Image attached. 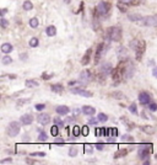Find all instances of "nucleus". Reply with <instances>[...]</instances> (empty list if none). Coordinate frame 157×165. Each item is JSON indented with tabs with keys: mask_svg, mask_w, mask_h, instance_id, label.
<instances>
[{
	"mask_svg": "<svg viewBox=\"0 0 157 165\" xmlns=\"http://www.w3.org/2000/svg\"><path fill=\"white\" fill-rule=\"evenodd\" d=\"M97 118L100 120V122H106L107 120H108V116L106 115V113H98V116H97Z\"/></svg>",
	"mask_w": 157,
	"mask_h": 165,
	"instance_id": "nucleus-34",
	"label": "nucleus"
},
{
	"mask_svg": "<svg viewBox=\"0 0 157 165\" xmlns=\"http://www.w3.org/2000/svg\"><path fill=\"white\" fill-rule=\"evenodd\" d=\"M20 129H21L20 128V123L16 122V121H12V122L9 123L8 129H6V133H8L9 137H16L20 133Z\"/></svg>",
	"mask_w": 157,
	"mask_h": 165,
	"instance_id": "nucleus-2",
	"label": "nucleus"
},
{
	"mask_svg": "<svg viewBox=\"0 0 157 165\" xmlns=\"http://www.w3.org/2000/svg\"><path fill=\"white\" fill-rule=\"evenodd\" d=\"M32 9H33V4L30 1V0H26V1L23 3V10L30 11V10H32Z\"/></svg>",
	"mask_w": 157,
	"mask_h": 165,
	"instance_id": "nucleus-28",
	"label": "nucleus"
},
{
	"mask_svg": "<svg viewBox=\"0 0 157 165\" xmlns=\"http://www.w3.org/2000/svg\"><path fill=\"white\" fill-rule=\"evenodd\" d=\"M76 154H77V148L76 147H71L69 149V155L70 156H76Z\"/></svg>",
	"mask_w": 157,
	"mask_h": 165,
	"instance_id": "nucleus-39",
	"label": "nucleus"
},
{
	"mask_svg": "<svg viewBox=\"0 0 157 165\" xmlns=\"http://www.w3.org/2000/svg\"><path fill=\"white\" fill-rule=\"evenodd\" d=\"M70 91L72 94H76V95H81V96H85V97H91L92 96V93H90L89 90H85L82 88H71Z\"/></svg>",
	"mask_w": 157,
	"mask_h": 165,
	"instance_id": "nucleus-6",
	"label": "nucleus"
},
{
	"mask_svg": "<svg viewBox=\"0 0 157 165\" xmlns=\"http://www.w3.org/2000/svg\"><path fill=\"white\" fill-rule=\"evenodd\" d=\"M151 148H152L151 144H148V145H147V144H142V145L139 148V150H137V155H139V158H140V159H147L148 155H150Z\"/></svg>",
	"mask_w": 157,
	"mask_h": 165,
	"instance_id": "nucleus-4",
	"label": "nucleus"
},
{
	"mask_svg": "<svg viewBox=\"0 0 157 165\" xmlns=\"http://www.w3.org/2000/svg\"><path fill=\"white\" fill-rule=\"evenodd\" d=\"M128 19L131 21V22H135V24H141V21H142V16L140 15V14H137V13H135V14H129L128 15Z\"/></svg>",
	"mask_w": 157,
	"mask_h": 165,
	"instance_id": "nucleus-14",
	"label": "nucleus"
},
{
	"mask_svg": "<svg viewBox=\"0 0 157 165\" xmlns=\"http://www.w3.org/2000/svg\"><path fill=\"white\" fill-rule=\"evenodd\" d=\"M54 123H55V124L60 128V129H61V128H64V122H63L60 118H58V117H56V118H54Z\"/></svg>",
	"mask_w": 157,
	"mask_h": 165,
	"instance_id": "nucleus-36",
	"label": "nucleus"
},
{
	"mask_svg": "<svg viewBox=\"0 0 157 165\" xmlns=\"http://www.w3.org/2000/svg\"><path fill=\"white\" fill-rule=\"evenodd\" d=\"M140 128H141L142 132H145V133H147V134H153V133L156 132L155 127H152V126H141Z\"/></svg>",
	"mask_w": 157,
	"mask_h": 165,
	"instance_id": "nucleus-21",
	"label": "nucleus"
},
{
	"mask_svg": "<svg viewBox=\"0 0 157 165\" xmlns=\"http://www.w3.org/2000/svg\"><path fill=\"white\" fill-rule=\"evenodd\" d=\"M126 154H128V149H120L119 151H117V153L114 154V159L122 158V156H124V155H126Z\"/></svg>",
	"mask_w": 157,
	"mask_h": 165,
	"instance_id": "nucleus-25",
	"label": "nucleus"
},
{
	"mask_svg": "<svg viewBox=\"0 0 157 165\" xmlns=\"http://www.w3.org/2000/svg\"><path fill=\"white\" fill-rule=\"evenodd\" d=\"M38 44H39V41H38V38H36V37H32V38L30 40V47L34 48V47H37Z\"/></svg>",
	"mask_w": 157,
	"mask_h": 165,
	"instance_id": "nucleus-30",
	"label": "nucleus"
},
{
	"mask_svg": "<svg viewBox=\"0 0 157 165\" xmlns=\"http://www.w3.org/2000/svg\"><path fill=\"white\" fill-rule=\"evenodd\" d=\"M81 134V128L78 127V126H75L74 128H72V136L74 137H78Z\"/></svg>",
	"mask_w": 157,
	"mask_h": 165,
	"instance_id": "nucleus-32",
	"label": "nucleus"
},
{
	"mask_svg": "<svg viewBox=\"0 0 157 165\" xmlns=\"http://www.w3.org/2000/svg\"><path fill=\"white\" fill-rule=\"evenodd\" d=\"M134 73H135L134 65H133L130 62H128V63H126V67H125V70H124V76L128 78V79H130V78L134 75Z\"/></svg>",
	"mask_w": 157,
	"mask_h": 165,
	"instance_id": "nucleus-11",
	"label": "nucleus"
},
{
	"mask_svg": "<svg viewBox=\"0 0 157 165\" xmlns=\"http://www.w3.org/2000/svg\"><path fill=\"white\" fill-rule=\"evenodd\" d=\"M50 89H52V91H53V93L61 94V93H63V90H64V86H63L61 84H53V85L50 86Z\"/></svg>",
	"mask_w": 157,
	"mask_h": 165,
	"instance_id": "nucleus-19",
	"label": "nucleus"
},
{
	"mask_svg": "<svg viewBox=\"0 0 157 165\" xmlns=\"http://www.w3.org/2000/svg\"><path fill=\"white\" fill-rule=\"evenodd\" d=\"M100 120L98 118H95V117H90V120H89V124H97V122H98Z\"/></svg>",
	"mask_w": 157,
	"mask_h": 165,
	"instance_id": "nucleus-44",
	"label": "nucleus"
},
{
	"mask_svg": "<svg viewBox=\"0 0 157 165\" xmlns=\"http://www.w3.org/2000/svg\"><path fill=\"white\" fill-rule=\"evenodd\" d=\"M47 139H48L47 133H45V132H43V131H39V134H38V140H39V142H45Z\"/></svg>",
	"mask_w": 157,
	"mask_h": 165,
	"instance_id": "nucleus-29",
	"label": "nucleus"
},
{
	"mask_svg": "<svg viewBox=\"0 0 157 165\" xmlns=\"http://www.w3.org/2000/svg\"><path fill=\"white\" fill-rule=\"evenodd\" d=\"M74 84H76V81H75V80H72V81H70V82H69V85H70V86H71V85H74Z\"/></svg>",
	"mask_w": 157,
	"mask_h": 165,
	"instance_id": "nucleus-57",
	"label": "nucleus"
},
{
	"mask_svg": "<svg viewBox=\"0 0 157 165\" xmlns=\"http://www.w3.org/2000/svg\"><path fill=\"white\" fill-rule=\"evenodd\" d=\"M148 110L152 111V112L157 111V104H155V102H150V104H148Z\"/></svg>",
	"mask_w": 157,
	"mask_h": 165,
	"instance_id": "nucleus-41",
	"label": "nucleus"
},
{
	"mask_svg": "<svg viewBox=\"0 0 157 165\" xmlns=\"http://www.w3.org/2000/svg\"><path fill=\"white\" fill-rule=\"evenodd\" d=\"M0 163H1V164H9V163H10V164H11V163H12V159H11V158H6V159H3Z\"/></svg>",
	"mask_w": 157,
	"mask_h": 165,
	"instance_id": "nucleus-48",
	"label": "nucleus"
},
{
	"mask_svg": "<svg viewBox=\"0 0 157 165\" xmlns=\"http://www.w3.org/2000/svg\"><path fill=\"white\" fill-rule=\"evenodd\" d=\"M38 24H39V21H38L37 17H32V19L28 21V25H30L32 28H36V27L38 26Z\"/></svg>",
	"mask_w": 157,
	"mask_h": 165,
	"instance_id": "nucleus-26",
	"label": "nucleus"
},
{
	"mask_svg": "<svg viewBox=\"0 0 157 165\" xmlns=\"http://www.w3.org/2000/svg\"><path fill=\"white\" fill-rule=\"evenodd\" d=\"M45 109V105L44 104H37L36 105V110L37 111H42V110H44Z\"/></svg>",
	"mask_w": 157,
	"mask_h": 165,
	"instance_id": "nucleus-45",
	"label": "nucleus"
},
{
	"mask_svg": "<svg viewBox=\"0 0 157 165\" xmlns=\"http://www.w3.org/2000/svg\"><path fill=\"white\" fill-rule=\"evenodd\" d=\"M55 111H56L58 115L64 116V115H67V113L70 112V109H69L67 106H65V105H59V106H56Z\"/></svg>",
	"mask_w": 157,
	"mask_h": 165,
	"instance_id": "nucleus-16",
	"label": "nucleus"
},
{
	"mask_svg": "<svg viewBox=\"0 0 157 165\" xmlns=\"http://www.w3.org/2000/svg\"><path fill=\"white\" fill-rule=\"evenodd\" d=\"M55 143H56V144H60V145H63V144H64V140H63L61 138H59L58 140H55Z\"/></svg>",
	"mask_w": 157,
	"mask_h": 165,
	"instance_id": "nucleus-52",
	"label": "nucleus"
},
{
	"mask_svg": "<svg viewBox=\"0 0 157 165\" xmlns=\"http://www.w3.org/2000/svg\"><path fill=\"white\" fill-rule=\"evenodd\" d=\"M112 71H113V68H112V64L111 63H104L103 65H102V68H101V73L103 74V75H108V74H112Z\"/></svg>",
	"mask_w": 157,
	"mask_h": 165,
	"instance_id": "nucleus-15",
	"label": "nucleus"
},
{
	"mask_svg": "<svg viewBox=\"0 0 157 165\" xmlns=\"http://www.w3.org/2000/svg\"><path fill=\"white\" fill-rule=\"evenodd\" d=\"M118 134H119V132H118L117 128H111V136L115 137V136H118Z\"/></svg>",
	"mask_w": 157,
	"mask_h": 165,
	"instance_id": "nucleus-47",
	"label": "nucleus"
},
{
	"mask_svg": "<svg viewBox=\"0 0 157 165\" xmlns=\"http://www.w3.org/2000/svg\"><path fill=\"white\" fill-rule=\"evenodd\" d=\"M106 52H107L106 44H104V43H100V44L97 46V51H96V64L98 63V60L101 59V57L106 54Z\"/></svg>",
	"mask_w": 157,
	"mask_h": 165,
	"instance_id": "nucleus-7",
	"label": "nucleus"
},
{
	"mask_svg": "<svg viewBox=\"0 0 157 165\" xmlns=\"http://www.w3.org/2000/svg\"><path fill=\"white\" fill-rule=\"evenodd\" d=\"M80 112H82V110L80 111V110H78V109H76V110L74 111V115H75V116H77V115H80Z\"/></svg>",
	"mask_w": 157,
	"mask_h": 165,
	"instance_id": "nucleus-53",
	"label": "nucleus"
},
{
	"mask_svg": "<svg viewBox=\"0 0 157 165\" xmlns=\"http://www.w3.org/2000/svg\"><path fill=\"white\" fill-rule=\"evenodd\" d=\"M96 11H97L100 15H102V16H107V15L109 14V11H111V4L107 3V1H101V3L97 5Z\"/></svg>",
	"mask_w": 157,
	"mask_h": 165,
	"instance_id": "nucleus-3",
	"label": "nucleus"
},
{
	"mask_svg": "<svg viewBox=\"0 0 157 165\" xmlns=\"http://www.w3.org/2000/svg\"><path fill=\"white\" fill-rule=\"evenodd\" d=\"M107 37L111 40V41H114V42H118L122 40V31L119 27L117 26H112L107 30Z\"/></svg>",
	"mask_w": 157,
	"mask_h": 165,
	"instance_id": "nucleus-1",
	"label": "nucleus"
},
{
	"mask_svg": "<svg viewBox=\"0 0 157 165\" xmlns=\"http://www.w3.org/2000/svg\"><path fill=\"white\" fill-rule=\"evenodd\" d=\"M37 121L38 123H41L42 126H45L50 122V116L48 113H39L38 117H37Z\"/></svg>",
	"mask_w": 157,
	"mask_h": 165,
	"instance_id": "nucleus-13",
	"label": "nucleus"
},
{
	"mask_svg": "<svg viewBox=\"0 0 157 165\" xmlns=\"http://www.w3.org/2000/svg\"><path fill=\"white\" fill-rule=\"evenodd\" d=\"M118 54H119V55H126L128 53H126V49H125L124 47H122V48L118 51Z\"/></svg>",
	"mask_w": 157,
	"mask_h": 165,
	"instance_id": "nucleus-46",
	"label": "nucleus"
},
{
	"mask_svg": "<svg viewBox=\"0 0 157 165\" xmlns=\"http://www.w3.org/2000/svg\"><path fill=\"white\" fill-rule=\"evenodd\" d=\"M59 129H60V128H59L56 124H54V126L50 128V134H52L53 137H56V136H58V133H59Z\"/></svg>",
	"mask_w": 157,
	"mask_h": 165,
	"instance_id": "nucleus-31",
	"label": "nucleus"
},
{
	"mask_svg": "<svg viewBox=\"0 0 157 165\" xmlns=\"http://www.w3.org/2000/svg\"><path fill=\"white\" fill-rule=\"evenodd\" d=\"M89 133H90L89 126H84V127L81 128V134H82L84 137H87V136H89Z\"/></svg>",
	"mask_w": 157,
	"mask_h": 165,
	"instance_id": "nucleus-37",
	"label": "nucleus"
},
{
	"mask_svg": "<svg viewBox=\"0 0 157 165\" xmlns=\"http://www.w3.org/2000/svg\"><path fill=\"white\" fill-rule=\"evenodd\" d=\"M139 46H140V40H133L130 42V48H133L134 51H137Z\"/></svg>",
	"mask_w": 157,
	"mask_h": 165,
	"instance_id": "nucleus-27",
	"label": "nucleus"
},
{
	"mask_svg": "<svg viewBox=\"0 0 157 165\" xmlns=\"http://www.w3.org/2000/svg\"><path fill=\"white\" fill-rule=\"evenodd\" d=\"M50 76H52V75H48V74H45V73L43 74V79H49Z\"/></svg>",
	"mask_w": 157,
	"mask_h": 165,
	"instance_id": "nucleus-55",
	"label": "nucleus"
},
{
	"mask_svg": "<svg viewBox=\"0 0 157 165\" xmlns=\"http://www.w3.org/2000/svg\"><path fill=\"white\" fill-rule=\"evenodd\" d=\"M25 84H26V86L27 88H33V86H38L39 85V82L38 81H36V80H33V79H28V80H26V82H25Z\"/></svg>",
	"mask_w": 157,
	"mask_h": 165,
	"instance_id": "nucleus-24",
	"label": "nucleus"
},
{
	"mask_svg": "<svg viewBox=\"0 0 157 165\" xmlns=\"http://www.w3.org/2000/svg\"><path fill=\"white\" fill-rule=\"evenodd\" d=\"M14 49V47H12V44H10V43H3L1 44V52L3 53H10L11 51Z\"/></svg>",
	"mask_w": 157,
	"mask_h": 165,
	"instance_id": "nucleus-20",
	"label": "nucleus"
},
{
	"mask_svg": "<svg viewBox=\"0 0 157 165\" xmlns=\"http://www.w3.org/2000/svg\"><path fill=\"white\" fill-rule=\"evenodd\" d=\"M118 9H119L122 13H126V11H128V4L120 0V1H118Z\"/></svg>",
	"mask_w": 157,
	"mask_h": 165,
	"instance_id": "nucleus-23",
	"label": "nucleus"
},
{
	"mask_svg": "<svg viewBox=\"0 0 157 165\" xmlns=\"http://www.w3.org/2000/svg\"><path fill=\"white\" fill-rule=\"evenodd\" d=\"M90 79H91V73H90V70H82L81 73H80V82H82V84H87V82L90 81Z\"/></svg>",
	"mask_w": 157,
	"mask_h": 165,
	"instance_id": "nucleus-10",
	"label": "nucleus"
},
{
	"mask_svg": "<svg viewBox=\"0 0 157 165\" xmlns=\"http://www.w3.org/2000/svg\"><path fill=\"white\" fill-rule=\"evenodd\" d=\"M128 110H129L133 115H137V109H136V104H135V102H133V104L129 106V109H128Z\"/></svg>",
	"mask_w": 157,
	"mask_h": 165,
	"instance_id": "nucleus-33",
	"label": "nucleus"
},
{
	"mask_svg": "<svg viewBox=\"0 0 157 165\" xmlns=\"http://www.w3.org/2000/svg\"><path fill=\"white\" fill-rule=\"evenodd\" d=\"M64 3H65V4H70L71 0H64Z\"/></svg>",
	"mask_w": 157,
	"mask_h": 165,
	"instance_id": "nucleus-58",
	"label": "nucleus"
},
{
	"mask_svg": "<svg viewBox=\"0 0 157 165\" xmlns=\"http://www.w3.org/2000/svg\"><path fill=\"white\" fill-rule=\"evenodd\" d=\"M82 113L87 115V116H93L96 113V109L93 106H89V105H85L82 107Z\"/></svg>",
	"mask_w": 157,
	"mask_h": 165,
	"instance_id": "nucleus-18",
	"label": "nucleus"
},
{
	"mask_svg": "<svg viewBox=\"0 0 157 165\" xmlns=\"http://www.w3.org/2000/svg\"><path fill=\"white\" fill-rule=\"evenodd\" d=\"M152 75H153L155 78H157V67H155V68L152 69Z\"/></svg>",
	"mask_w": 157,
	"mask_h": 165,
	"instance_id": "nucleus-51",
	"label": "nucleus"
},
{
	"mask_svg": "<svg viewBox=\"0 0 157 165\" xmlns=\"http://www.w3.org/2000/svg\"><path fill=\"white\" fill-rule=\"evenodd\" d=\"M141 25H144V26H157V15L144 17L142 21H141Z\"/></svg>",
	"mask_w": 157,
	"mask_h": 165,
	"instance_id": "nucleus-5",
	"label": "nucleus"
},
{
	"mask_svg": "<svg viewBox=\"0 0 157 165\" xmlns=\"http://www.w3.org/2000/svg\"><path fill=\"white\" fill-rule=\"evenodd\" d=\"M96 149H98V150H103L104 149V144H102V143H96Z\"/></svg>",
	"mask_w": 157,
	"mask_h": 165,
	"instance_id": "nucleus-49",
	"label": "nucleus"
},
{
	"mask_svg": "<svg viewBox=\"0 0 157 165\" xmlns=\"http://www.w3.org/2000/svg\"><path fill=\"white\" fill-rule=\"evenodd\" d=\"M0 24H1L3 27H8V26H9V21H8L5 17H3V16H1V20H0Z\"/></svg>",
	"mask_w": 157,
	"mask_h": 165,
	"instance_id": "nucleus-43",
	"label": "nucleus"
},
{
	"mask_svg": "<svg viewBox=\"0 0 157 165\" xmlns=\"http://www.w3.org/2000/svg\"><path fill=\"white\" fill-rule=\"evenodd\" d=\"M91 54H92V49L89 48V49L86 51V53L84 54L82 59H81V64H82V65H87V64H89V62H90V59H91Z\"/></svg>",
	"mask_w": 157,
	"mask_h": 165,
	"instance_id": "nucleus-17",
	"label": "nucleus"
},
{
	"mask_svg": "<svg viewBox=\"0 0 157 165\" xmlns=\"http://www.w3.org/2000/svg\"><path fill=\"white\" fill-rule=\"evenodd\" d=\"M33 115L32 113H25V115H22L21 116V118H20V121H21V123L22 124H25V126H30L32 122H33Z\"/></svg>",
	"mask_w": 157,
	"mask_h": 165,
	"instance_id": "nucleus-12",
	"label": "nucleus"
},
{
	"mask_svg": "<svg viewBox=\"0 0 157 165\" xmlns=\"http://www.w3.org/2000/svg\"><path fill=\"white\" fill-rule=\"evenodd\" d=\"M122 139H123V142H133V137L131 136H129V134H124V136H122Z\"/></svg>",
	"mask_w": 157,
	"mask_h": 165,
	"instance_id": "nucleus-40",
	"label": "nucleus"
},
{
	"mask_svg": "<svg viewBox=\"0 0 157 165\" xmlns=\"http://www.w3.org/2000/svg\"><path fill=\"white\" fill-rule=\"evenodd\" d=\"M20 60H27V54L26 53H22V54H20Z\"/></svg>",
	"mask_w": 157,
	"mask_h": 165,
	"instance_id": "nucleus-50",
	"label": "nucleus"
},
{
	"mask_svg": "<svg viewBox=\"0 0 157 165\" xmlns=\"http://www.w3.org/2000/svg\"><path fill=\"white\" fill-rule=\"evenodd\" d=\"M6 13H8V9H1V11H0V14H1V16H4Z\"/></svg>",
	"mask_w": 157,
	"mask_h": 165,
	"instance_id": "nucleus-54",
	"label": "nucleus"
},
{
	"mask_svg": "<svg viewBox=\"0 0 157 165\" xmlns=\"http://www.w3.org/2000/svg\"><path fill=\"white\" fill-rule=\"evenodd\" d=\"M31 156H42V158H44L45 153H43V151H34V153H31Z\"/></svg>",
	"mask_w": 157,
	"mask_h": 165,
	"instance_id": "nucleus-42",
	"label": "nucleus"
},
{
	"mask_svg": "<svg viewBox=\"0 0 157 165\" xmlns=\"http://www.w3.org/2000/svg\"><path fill=\"white\" fill-rule=\"evenodd\" d=\"M12 63V59H11V57H9V55H5L4 58H3V64L4 65H8V64H11Z\"/></svg>",
	"mask_w": 157,
	"mask_h": 165,
	"instance_id": "nucleus-35",
	"label": "nucleus"
},
{
	"mask_svg": "<svg viewBox=\"0 0 157 165\" xmlns=\"http://www.w3.org/2000/svg\"><path fill=\"white\" fill-rule=\"evenodd\" d=\"M145 48H146V43H145V41L144 40H140V46H139V48H137V51H136V60H141V58H142V54L145 53Z\"/></svg>",
	"mask_w": 157,
	"mask_h": 165,
	"instance_id": "nucleus-9",
	"label": "nucleus"
},
{
	"mask_svg": "<svg viewBox=\"0 0 157 165\" xmlns=\"http://www.w3.org/2000/svg\"><path fill=\"white\" fill-rule=\"evenodd\" d=\"M9 78H10V79H16L17 76H16L15 74H11V75H9Z\"/></svg>",
	"mask_w": 157,
	"mask_h": 165,
	"instance_id": "nucleus-56",
	"label": "nucleus"
},
{
	"mask_svg": "<svg viewBox=\"0 0 157 165\" xmlns=\"http://www.w3.org/2000/svg\"><path fill=\"white\" fill-rule=\"evenodd\" d=\"M45 33H47L49 37L55 36V35H56V28H55V26H48L47 30H45Z\"/></svg>",
	"mask_w": 157,
	"mask_h": 165,
	"instance_id": "nucleus-22",
	"label": "nucleus"
},
{
	"mask_svg": "<svg viewBox=\"0 0 157 165\" xmlns=\"http://www.w3.org/2000/svg\"><path fill=\"white\" fill-rule=\"evenodd\" d=\"M122 1L126 3L128 5H137V4H140V0H122Z\"/></svg>",
	"mask_w": 157,
	"mask_h": 165,
	"instance_id": "nucleus-38",
	"label": "nucleus"
},
{
	"mask_svg": "<svg viewBox=\"0 0 157 165\" xmlns=\"http://www.w3.org/2000/svg\"><path fill=\"white\" fill-rule=\"evenodd\" d=\"M139 101L141 105H148L151 102V97H150V94H147L146 91H141L139 94Z\"/></svg>",
	"mask_w": 157,
	"mask_h": 165,
	"instance_id": "nucleus-8",
	"label": "nucleus"
}]
</instances>
